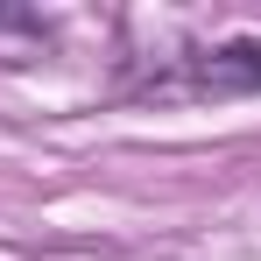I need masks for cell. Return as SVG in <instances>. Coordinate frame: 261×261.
<instances>
[{"label":"cell","instance_id":"cell-1","mask_svg":"<svg viewBox=\"0 0 261 261\" xmlns=\"http://www.w3.org/2000/svg\"><path fill=\"white\" fill-rule=\"evenodd\" d=\"M254 85H261V43L198 49V57H176V71L148 78L155 99H226V92H254Z\"/></svg>","mask_w":261,"mask_h":261}]
</instances>
